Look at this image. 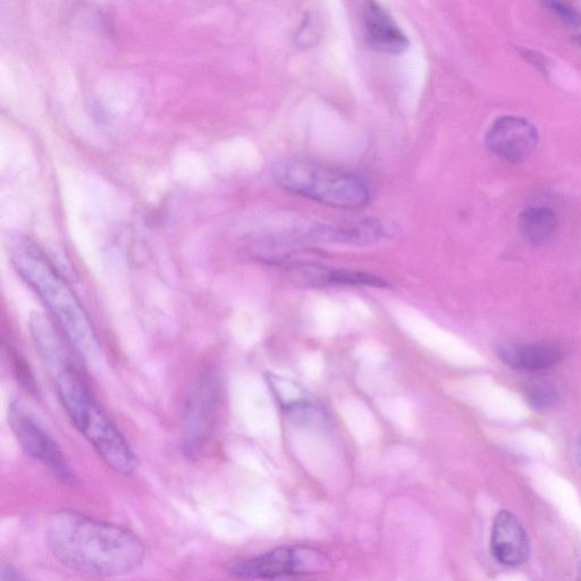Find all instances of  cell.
<instances>
[{"mask_svg":"<svg viewBox=\"0 0 581 581\" xmlns=\"http://www.w3.org/2000/svg\"><path fill=\"white\" fill-rule=\"evenodd\" d=\"M522 56H524L528 62L537 66L538 70L547 73L546 58L542 54L533 52V50L525 49L524 52H522Z\"/></svg>","mask_w":581,"mask_h":581,"instance_id":"obj_18","label":"cell"},{"mask_svg":"<svg viewBox=\"0 0 581 581\" xmlns=\"http://www.w3.org/2000/svg\"><path fill=\"white\" fill-rule=\"evenodd\" d=\"M221 402V382L212 369L191 383L184 401L183 451L197 457L214 435Z\"/></svg>","mask_w":581,"mask_h":581,"instance_id":"obj_5","label":"cell"},{"mask_svg":"<svg viewBox=\"0 0 581 581\" xmlns=\"http://www.w3.org/2000/svg\"><path fill=\"white\" fill-rule=\"evenodd\" d=\"M576 458L579 463V466L581 467V434L579 435L578 440L576 442Z\"/></svg>","mask_w":581,"mask_h":581,"instance_id":"obj_20","label":"cell"},{"mask_svg":"<svg viewBox=\"0 0 581 581\" xmlns=\"http://www.w3.org/2000/svg\"><path fill=\"white\" fill-rule=\"evenodd\" d=\"M7 353L8 359L11 360V366L16 380H18L23 389L31 394L32 397H39L38 384L27 362H25L24 358L15 349H8Z\"/></svg>","mask_w":581,"mask_h":581,"instance_id":"obj_16","label":"cell"},{"mask_svg":"<svg viewBox=\"0 0 581 581\" xmlns=\"http://www.w3.org/2000/svg\"><path fill=\"white\" fill-rule=\"evenodd\" d=\"M326 284L350 285V286H370V288H389L390 284L373 274L349 271V269H338V271H328Z\"/></svg>","mask_w":581,"mask_h":581,"instance_id":"obj_15","label":"cell"},{"mask_svg":"<svg viewBox=\"0 0 581 581\" xmlns=\"http://www.w3.org/2000/svg\"><path fill=\"white\" fill-rule=\"evenodd\" d=\"M325 554L307 546H281L258 557L233 561L227 567L235 578L275 580L319 574L328 569Z\"/></svg>","mask_w":581,"mask_h":581,"instance_id":"obj_6","label":"cell"},{"mask_svg":"<svg viewBox=\"0 0 581 581\" xmlns=\"http://www.w3.org/2000/svg\"><path fill=\"white\" fill-rule=\"evenodd\" d=\"M491 550L495 560L505 567H520L529 558L530 546L526 530L510 511L503 510L494 519Z\"/></svg>","mask_w":581,"mask_h":581,"instance_id":"obj_10","label":"cell"},{"mask_svg":"<svg viewBox=\"0 0 581 581\" xmlns=\"http://www.w3.org/2000/svg\"><path fill=\"white\" fill-rule=\"evenodd\" d=\"M321 240L350 244H370L383 238L382 226L376 221L366 220L352 223L339 229H321L314 233Z\"/></svg>","mask_w":581,"mask_h":581,"instance_id":"obj_13","label":"cell"},{"mask_svg":"<svg viewBox=\"0 0 581 581\" xmlns=\"http://www.w3.org/2000/svg\"><path fill=\"white\" fill-rule=\"evenodd\" d=\"M538 145L535 126L524 117L502 116L486 134V146L496 157L509 163L525 162Z\"/></svg>","mask_w":581,"mask_h":581,"instance_id":"obj_8","label":"cell"},{"mask_svg":"<svg viewBox=\"0 0 581 581\" xmlns=\"http://www.w3.org/2000/svg\"><path fill=\"white\" fill-rule=\"evenodd\" d=\"M495 352L504 365L524 372H543L562 359L560 349L543 342H504Z\"/></svg>","mask_w":581,"mask_h":581,"instance_id":"obj_11","label":"cell"},{"mask_svg":"<svg viewBox=\"0 0 581 581\" xmlns=\"http://www.w3.org/2000/svg\"><path fill=\"white\" fill-rule=\"evenodd\" d=\"M272 176L282 189L328 207L358 209L372 199L358 176L305 158L281 159L273 165Z\"/></svg>","mask_w":581,"mask_h":581,"instance_id":"obj_4","label":"cell"},{"mask_svg":"<svg viewBox=\"0 0 581 581\" xmlns=\"http://www.w3.org/2000/svg\"><path fill=\"white\" fill-rule=\"evenodd\" d=\"M544 6L555 16H558L562 23L569 25V27H580L581 14L575 7L561 2H546Z\"/></svg>","mask_w":581,"mask_h":581,"instance_id":"obj_17","label":"cell"},{"mask_svg":"<svg viewBox=\"0 0 581 581\" xmlns=\"http://www.w3.org/2000/svg\"><path fill=\"white\" fill-rule=\"evenodd\" d=\"M47 543L63 566L90 576L117 577L138 569L145 545L131 530L75 511L49 519Z\"/></svg>","mask_w":581,"mask_h":581,"instance_id":"obj_1","label":"cell"},{"mask_svg":"<svg viewBox=\"0 0 581 581\" xmlns=\"http://www.w3.org/2000/svg\"><path fill=\"white\" fill-rule=\"evenodd\" d=\"M575 42L577 45L581 46V35L575 37Z\"/></svg>","mask_w":581,"mask_h":581,"instance_id":"obj_21","label":"cell"},{"mask_svg":"<svg viewBox=\"0 0 581 581\" xmlns=\"http://www.w3.org/2000/svg\"><path fill=\"white\" fill-rule=\"evenodd\" d=\"M42 361L54 378L58 397L75 428L94 446L108 467L125 476L133 474L137 468L136 457L84 381L73 348L57 350Z\"/></svg>","mask_w":581,"mask_h":581,"instance_id":"obj_2","label":"cell"},{"mask_svg":"<svg viewBox=\"0 0 581 581\" xmlns=\"http://www.w3.org/2000/svg\"><path fill=\"white\" fill-rule=\"evenodd\" d=\"M518 225L524 238L538 247L552 240L559 222L557 214L551 208L530 207L520 214Z\"/></svg>","mask_w":581,"mask_h":581,"instance_id":"obj_12","label":"cell"},{"mask_svg":"<svg viewBox=\"0 0 581 581\" xmlns=\"http://www.w3.org/2000/svg\"><path fill=\"white\" fill-rule=\"evenodd\" d=\"M528 406L537 412L552 409L559 401L557 386L549 380H536L525 387Z\"/></svg>","mask_w":581,"mask_h":581,"instance_id":"obj_14","label":"cell"},{"mask_svg":"<svg viewBox=\"0 0 581 581\" xmlns=\"http://www.w3.org/2000/svg\"><path fill=\"white\" fill-rule=\"evenodd\" d=\"M362 23L370 48L383 54L402 55L410 47V40L386 8L368 0L362 4Z\"/></svg>","mask_w":581,"mask_h":581,"instance_id":"obj_9","label":"cell"},{"mask_svg":"<svg viewBox=\"0 0 581 581\" xmlns=\"http://www.w3.org/2000/svg\"><path fill=\"white\" fill-rule=\"evenodd\" d=\"M11 263L35 291L75 351L87 359L99 356L100 344L87 311L71 286L35 242L16 234L8 240Z\"/></svg>","mask_w":581,"mask_h":581,"instance_id":"obj_3","label":"cell"},{"mask_svg":"<svg viewBox=\"0 0 581 581\" xmlns=\"http://www.w3.org/2000/svg\"><path fill=\"white\" fill-rule=\"evenodd\" d=\"M3 581H25L10 567H3Z\"/></svg>","mask_w":581,"mask_h":581,"instance_id":"obj_19","label":"cell"},{"mask_svg":"<svg viewBox=\"0 0 581 581\" xmlns=\"http://www.w3.org/2000/svg\"><path fill=\"white\" fill-rule=\"evenodd\" d=\"M8 424L22 450L33 460L41 463L54 475L66 483L73 481V474L64 454L35 417L19 401L11 403L8 409Z\"/></svg>","mask_w":581,"mask_h":581,"instance_id":"obj_7","label":"cell"}]
</instances>
